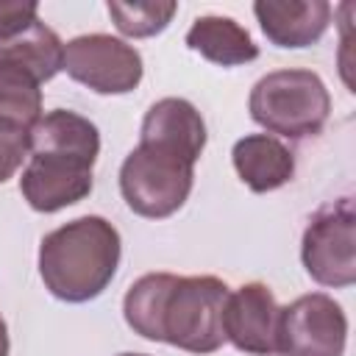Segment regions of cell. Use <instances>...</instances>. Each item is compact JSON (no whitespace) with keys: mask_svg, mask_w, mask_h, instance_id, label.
Segmentation results:
<instances>
[{"mask_svg":"<svg viewBox=\"0 0 356 356\" xmlns=\"http://www.w3.org/2000/svg\"><path fill=\"white\" fill-rule=\"evenodd\" d=\"M228 284L217 275L147 273L136 278L122 300L134 334L167 342L189 353H214L225 342L222 309Z\"/></svg>","mask_w":356,"mask_h":356,"instance_id":"6da1fadb","label":"cell"},{"mask_svg":"<svg viewBox=\"0 0 356 356\" xmlns=\"http://www.w3.org/2000/svg\"><path fill=\"white\" fill-rule=\"evenodd\" d=\"M100 153V134L86 117L56 108L31 128L28 164L19 175V192L33 211L53 214L83 200L95 181L92 167Z\"/></svg>","mask_w":356,"mask_h":356,"instance_id":"7a4b0ae2","label":"cell"},{"mask_svg":"<svg viewBox=\"0 0 356 356\" xmlns=\"http://www.w3.org/2000/svg\"><path fill=\"white\" fill-rule=\"evenodd\" d=\"M120 253V231L106 217L86 214L42 236L39 273L53 298L86 303L111 284Z\"/></svg>","mask_w":356,"mask_h":356,"instance_id":"3957f363","label":"cell"},{"mask_svg":"<svg viewBox=\"0 0 356 356\" xmlns=\"http://www.w3.org/2000/svg\"><path fill=\"white\" fill-rule=\"evenodd\" d=\"M253 122L286 139L317 136L331 114V95L312 70H275L259 78L248 97Z\"/></svg>","mask_w":356,"mask_h":356,"instance_id":"277c9868","label":"cell"},{"mask_svg":"<svg viewBox=\"0 0 356 356\" xmlns=\"http://www.w3.org/2000/svg\"><path fill=\"white\" fill-rule=\"evenodd\" d=\"M195 184V161L178 150L139 142L120 167V192L128 209L147 220L175 214Z\"/></svg>","mask_w":356,"mask_h":356,"instance_id":"5b68a950","label":"cell"},{"mask_svg":"<svg viewBox=\"0 0 356 356\" xmlns=\"http://www.w3.org/2000/svg\"><path fill=\"white\" fill-rule=\"evenodd\" d=\"M306 273L323 286H350L356 281V211L350 197H339L309 220L300 242Z\"/></svg>","mask_w":356,"mask_h":356,"instance_id":"8992f818","label":"cell"},{"mask_svg":"<svg viewBox=\"0 0 356 356\" xmlns=\"http://www.w3.org/2000/svg\"><path fill=\"white\" fill-rule=\"evenodd\" d=\"M61 70L97 95H128L142 81V56L111 33H83L64 44Z\"/></svg>","mask_w":356,"mask_h":356,"instance_id":"52a82bcc","label":"cell"},{"mask_svg":"<svg viewBox=\"0 0 356 356\" xmlns=\"http://www.w3.org/2000/svg\"><path fill=\"white\" fill-rule=\"evenodd\" d=\"M348 342V317L325 292L295 298L281 309L278 353L281 356H342Z\"/></svg>","mask_w":356,"mask_h":356,"instance_id":"ba28073f","label":"cell"},{"mask_svg":"<svg viewBox=\"0 0 356 356\" xmlns=\"http://www.w3.org/2000/svg\"><path fill=\"white\" fill-rule=\"evenodd\" d=\"M278 320L281 306L273 289L261 281H250L228 292L222 309L225 342L250 356H275L278 353Z\"/></svg>","mask_w":356,"mask_h":356,"instance_id":"9c48e42d","label":"cell"},{"mask_svg":"<svg viewBox=\"0 0 356 356\" xmlns=\"http://www.w3.org/2000/svg\"><path fill=\"white\" fill-rule=\"evenodd\" d=\"M253 14L264 36L275 47H309L325 33L331 22V3L325 0H259L253 3Z\"/></svg>","mask_w":356,"mask_h":356,"instance_id":"30bf717a","label":"cell"},{"mask_svg":"<svg viewBox=\"0 0 356 356\" xmlns=\"http://www.w3.org/2000/svg\"><path fill=\"white\" fill-rule=\"evenodd\" d=\"M139 142L170 147V150L184 153L186 159L197 161L206 147V122L189 100L161 97L147 108V114L142 120Z\"/></svg>","mask_w":356,"mask_h":356,"instance_id":"8fae6325","label":"cell"},{"mask_svg":"<svg viewBox=\"0 0 356 356\" xmlns=\"http://www.w3.org/2000/svg\"><path fill=\"white\" fill-rule=\"evenodd\" d=\"M231 161L242 184L253 192H273L292 181L295 156L292 150L273 134H248L234 142Z\"/></svg>","mask_w":356,"mask_h":356,"instance_id":"7c38bea8","label":"cell"},{"mask_svg":"<svg viewBox=\"0 0 356 356\" xmlns=\"http://www.w3.org/2000/svg\"><path fill=\"white\" fill-rule=\"evenodd\" d=\"M64 61V44L53 28H47L39 17L0 33V64H14L33 72L42 83L50 81Z\"/></svg>","mask_w":356,"mask_h":356,"instance_id":"4fadbf2b","label":"cell"},{"mask_svg":"<svg viewBox=\"0 0 356 356\" xmlns=\"http://www.w3.org/2000/svg\"><path fill=\"white\" fill-rule=\"evenodd\" d=\"M186 47L220 67H239L259 58V44L250 33L236 19L220 14L197 17L186 31Z\"/></svg>","mask_w":356,"mask_h":356,"instance_id":"5bb4252c","label":"cell"},{"mask_svg":"<svg viewBox=\"0 0 356 356\" xmlns=\"http://www.w3.org/2000/svg\"><path fill=\"white\" fill-rule=\"evenodd\" d=\"M42 117V81L14 64H0V122L31 131Z\"/></svg>","mask_w":356,"mask_h":356,"instance_id":"9a60e30c","label":"cell"},{"mask_svg":"<svg viewBox=\"0 0 356 356\" xmlns=\"http://www.w3.org/2000/svg\"><path fill=\"white\" fill-rule=\"evenodd\" d=\"M106 8L120 33L131 39H145L161 33L170 25L178 3H108Z\"/></svg>","mask_w":356,"mask_h":356,"instance_id":"2e32d148","label":"cell"},{"mask_svg":"<svg viewBox=\"0 0 356 356\" xmlns=\"http://www.w3.org/2000/svg\"><path fill=\"white\" fill-rule=\"evenodd\" d=\"M31 131L0 122V184H6L28 159Z\"/></svg>","mask_w":356,"mask_h":356,"instance_id":"e0dca14e","label":"cell"},{"mask_svg":"<svg viewBox=\"0 0 356 356\" xmlns=\"http://www.w3.org/2000/svg\"><path fill=\"white\" fill-rule=\"evenodd\" d=\"M39 17V3L33 0H0V33L14 31Z\"/></svg>","mask_w":356,"mask_h":356,"instance_id":"ac0fdd59","label":"cell"},{"mask_svg":"<svg viewBox=\"0 0 356 356\" xmlns=\"http://www.w3.org/2000/svg\"><path fill=\"white\" fill-rule=\"evenodd\" d=\"M0 356H8V328H6L3 314H0Z\"/></svg>","mask_w":356,"mask_h":356,"instance_id":"d6986e66","label":"cell"},{"mask_svg":"<svg viewBox=\"0 0 356 356\" xmlns=\"http://www.w3.org/2000/svg\"><path fill=\"white\" fill-rule=\"evenodd\" d=\"M120 356H147V353H120Z\"/></svg>","mask_w":356,"mask_h":356,"instance_id":"ffe728a7","label":"cell"}]
</instances>
